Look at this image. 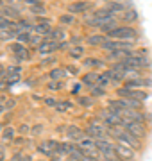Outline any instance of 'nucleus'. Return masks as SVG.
<instances>
[{"instance_id":"obj_1","label":"nucleus","mask_w":152,"mask_h":161,"mask_svg":"<svg viewBox=\"0 0 152 161\" xmlns=\"http://www.w3.org/2000/svg\"><path fill=\"white\" fill-rule=\"evenodd\" d=\"M107 36V40H117V41H133L136 40V31L131 25H123V27H117L115 31H111Z\"/></svg>"},{"instance_id":"obj_2","label":"nucleus","mask_w":152,"mask_h":161,"mask_svg":"<svg viewBox=\"0 0 152 161\" xmlns=\"http://www.w3.org/2000/svg\"><path fill=\"white\" fill-rule=\"evenodd\" d=\"M13 52H14V59H16L18 63H24V61H29L30 59V52L25 48V45H22V43H13L11 47H9Z\"/></svg>"},{"instance_id":"obj_3","label":"nucleus","mask_w":152,"mask_h":161,"mask_svg":"<svg viewBox=\"0 0 152 161\" xmlns=\"http://www.w3.org/2000/svg\"><path fill=\"white\" fill-rule=\"evenodd\" d=\"M125 129H127V132L129 134H133L134 138H143L147 134V129H145V125L141 124V122H131V124H127L125 125Z\"/></svg>"},{"instance_id":"obj_4","label":"nucleus","mask_w":152,"mask_h":161,"mask_svg":"<svg viewBox=\"0 0 152 161\" xmlns=\"http://www.w3.org/2000/svg\"><path fill=\"white\" fill-rule=\"evenodd\" d=\"M118 142H120V143H123V145H127V147H131V149H140L141 145H140V140L138 138H134V136H133V134H129L127 131H123L122 134H120V136H118Z\"/></svg>"},{"instance_id":"obj_5","label":"nucleus","mask_w":152,"mask_h":161,"mask_svg":"<svg viewBox=\"0 0 152 161\" xmlns=\"http://www.w3.org/2000/svg\"><path fill=\"white\" fill-rule=\"evenodd\" d=\"M115 149H117L118 159H134V149H131V147H127L123 143L115 145Z\"/></svg>"},{"instance_id":"obj_6","label":"nucleus","mask_w":152,"mask_h":161,"mask_svg":"<svg viewBox=\"0 0 152 161\" xmlns=\"http://www.w3.org/2000/svg\"><path fill=\"white\" fill-rule=\"evenodd\" d=\"M131 56H133V50H115L107 54V59H111L113 63H123Z\"/></svg>"},{"instance_id":"obj_7","label":"nucleus","mask_w":152,"mask_h":161,"mask_svg":"<svg viewBox=\"0 0 152 161\" xmlns=\"http://www.w3.org/2000/svg\"><path fill=\"white\" fill-rule=\"evenodd\" d=\"M57 48H59V43L50 40V41H43V43L38 47V52H40L41 56H47V54H52V52L57 50Z\"/></svg>"},{"instance_id":"obj_8","label":"nucleus","mask_w":152,"mask_h":161,"mask_svg":"<svg viewBox=\"0 0 152 161\" xmlns=\"http://www.w3.org/2000/svg\"><path fill=\"white\" fill-rule=\"evenodd\" d=\"M64 132H66V136H68L70 140H77V142L86 136V132L82 131L81 127H77V125H68Z\"/></svg>"},{"instance_id":"obj_9","label":"nucleus","mask_w":152,"mask_h":161,"mask_svg":"<svg viewBox=\"0 0 152 161\" xmlns=\"http://www.w3.org/2000/svg\"><path fill=\"white\" fill-rule=\"evenodd\" d=\"M2 14H4V16L7 18V20H18V22H20V20H22V18H20V11H18L16 7H13V6H4L2 7Z\"/></svg>"},{"instance_id":"obj_10","label":"nucleus","mask_w":152,"mask_h":161,"mask_svg":"<svg viewBox=\"0 0 152 161\" xmlns=\"http://www.w3.org/2000/svg\"><path fill=\"white\" fill-rule=\"evenodd\" d=\"M106 41H107V36L106 34H93V36H90L88 40H86V43L91 45V47H104Z\"/></svg>"},{"instance_id":"obj_11","label":"nucleus","mask_w":152,"mask_h":161,"mask_svg":"<svg viewBox=\"0 0 152 161\" xmlns=\"http://www.w3.org/2000/svg\"><path fill=\"white\" fill-rule=\"evenodd\" d=\"M106 9H109L113 14L115 13H125L127 11V4H123V2H107L106 4Z\"/></svg>"},{"instance_id":"obj_12","label":"nucleus","mask_w":152,"mask_h":161,"mask_svg":"<svg viewBox=\"0 0 152 161\" xmlns=\"http://www.w3.org/2000/svg\"><path fill=\"white\" fill-rule=\"evenodd\" d=\"M149 98V93L143 92V90H131V95H129V100H136V102H143Z\"/></svg>"},{"instance_id":"obj_13","label":"nucleus","mask_w":152,"mask_h":161,"mask_svg":"<svg viewBox=\"0 0 152 161\" xmlns=\"http://www.w3.org/2000/svg\"><path fill=\"white\" fill-rule=\"evenodd\" d=\"M97 80H99V74H95V72H91V74H86L84 77H82V84H86V86H95L97 84Z\"/></svg>"},{"instance_id":"obj_14","label":"nucleus","mask_w":152,"mask_h":161,"mask_svg":"<svg viewBox=\"0 0 152 161\" xmlns=\"http://www.w3.org/2000/svg\"><path fill=\"white\" fill-rule=\"evenodd\" d=\"M88 7H90V2H75V4H72L68 7V11L70 13H82V11H86Z\"/></svg>"},{"instance_id":"obj_15","label":"nucleus","mask_w":152,"mask_h":161,"mask_svg":"<svg viewBox=\"0 0 152 161\" xmlns=\"http://www.w3.org/2000/svg\"><path fill=\"white\" fill-rule=\"evenodd\" d=\"M82 54H84V48H82V45H73L68 48V56L73 59H79L82 58Z\"/></svg>"},{"instance_id":"obj_16","label":"nucleus","mask_w":152,"mask_h":161,"mask_svg":"<svg viewBox=\"0 0 152 161\" xmlns=\"http://www.w3.org/2000/svg\"><path fill=\"white\" fill-rule=\"evenodd\" d=\"M82 63H84V66H93V68H102L104 66V61L97 59V58H88V59H84Z\"/></svg>"},{"instance_id":"obj_17","label":"nucleus","mask_w":152,"mask_h":161,"mask_svg":"<svg viewBox=\"0 0 152 161\" xmlns=\"http://www.w3.org/2000/svg\"><path fill=\"white\" fill-rule=\"evenodd\" d=\"M104 74L107 75V77H109V80H111L113 84H118V82H120L122 79H125V77H122L120 74H117V72H115V70H111V68H109V70H106Z\"/></svg>"},{"instance_id":"obj_18","label":"nucleus","mask_w":152,"mask_h":161,"mask_svg":"<svg viewBox=\"0 0 152 161\" xmlns=\"http://www.w3.org/2000/svg\"><path fill=\"white\" fill-rule=\"evenodd\" d=\"M64 75H68V74H66V70H63V68H54V70H50L48 77H50V80H59L61 77H64Z\"/></svg>"},{"instance_id":"obj_19","label":"nucleus","mask_w":152,"mask_h":161,"mask_svg":"<svg viewBox=\"0 0 152 161\" xmlns=\"http://www.w3.org/2000/svg\"><path fill=\"white\" fill-rule=\"evenodd\" d=\"M122 20H123L125 23L136 22V20H138V14H136V11H134V9H129V11H125V13H123Z\"/></svg>"},{"instance_id":"obj_20","label":"nucleus","mask_w":152,"mask_h":161,"mask_svg":"<svg viewBox=\"0 0 152 161\" xmlns=\"http://www.w3.org/2000/svg\"><path fill=\"white\" fill-rule=\"evenodd\" d=\"M72 108V104L68 100H57V106H56V111L59 113H64V111H68Z\"/></svg>"},{"instance_id":"obj_21","label":"nucleus","mask_w":152,"mask_h":161,"mask_svg":"<svg viewBox=\"0 0 152 161\" xmlns=\"http://www.w3.org/2000/svg\"><path fill=\"white\" fill-rule=\"evenodd\" d=\"M2 138H4V142H11L14 138V129L13 127H6L4 132H2Z\"/></svg>"},{"instance_id":"obj_22","label":"nucleus","mask_w":152,"mask_h":161,"mask_svg":"<svg viewBox=\"0 0 152 161\" xmlns=\"http://www.w3.org/2000/svg\"><path fill=\"white\" fill-rule=\"evenodd\" d=\"M13 27V22L7 20L6 16H0V31H11Z\"/></svg>"},{"instance_id":"obj_23","label":"nucleus","mask_w":152,"mask_h":161,"mask_svg":"<svg viewBox=\"0 0 152 161\" xmlns=\"http://www.w3.org/2000/svg\"><path fill=\"white\" fill-rule=\"evenodd\" d=\"M50 38H52L54 41H57V43H59V40H64V31L63 29H54L52 34H50Z\"/></svg>"},{"instance_id":"obj_24","label":"nucleus","mask_w":152,"mask_h":161,"mask_svg":"<svg viewBox=\"0 0 152 161\" xmlns=\"http://www.w3.org/2000/svg\"><path fill=\"white\" fill-rule=\"evenodd\" d=\"M97 84L104 88V86H107V84H111V80H109V77H107L106 74H99V80H97Z\"/></svg>"},{"instance_id":"obj_25","label":"nucleus","mask_w":152,"mask_h":161,"mask_svg":"<svg viewBox=\"0 0 152 161\" xmlns=\"http://www.w3.org/2000/svg\"><path fill=\"white\" fill-rule=\"evenodd\" d=\"M61 88H63V82H61V80H50V82H48V90H50V92H57Z\"/></svg>"},{"instance_id":"obj_26","label":"nucleus","mask_w":152,"mask_h":161,"mask_svg":"<svg viewBox=\"0 0 152 161\" xmlns=\"http://www.w3.org/2000/svg\"><path fill=\"white\" fill-rule=\"evenodd\" d=\"M104 88L102 86H99V84H95V86H91V95H93V97H102V95H104Z\"/></svg>"},{"instance_id":"obj_27","label":"nucleus","mask_w":152,"mask_h":161,"mask_svg":"<svg viewBox=\"0 0 152 161\" xmlns=\"http://www.w3.org/2000/svg\"><path fill=\"white\" fill-rule=\"evenodd\" d=\"M11 38H14L11 31H0V41H11Z\"/></svg>"},{"instance_id":"obj_28","label":"nucleus","mask_w":152,"mask_h":161,"mask_svg":"<svg viewBox=\"0 0 152 161\" xmlns=\"http://www.w3.org/2000/svg\"><path fill=\"white\" fill-rule=\"evenodd\" d=\"M16 38H18V43H22V45H24V43H29L30 41V32H22V34H18Z\"/></svg>"},{"instance_id":"obj_29","label":"nucleus","mask_w":152,"mask_h":161,"mask_svg":"<svg viewBox=\"0 0 152 161\" xmlns=\"http://www.w3.org/2000/svg\"><path fill=\"white\" fill-rule=\"evenodd\" d=\"M79 104L84 106V108H90V106H93V97H81L79 98Z\"/></svg>"},{"instance_id":"obj_30","label":"nucleus","mask_w":152,"mask_h":161,"mask_svg":"<svg viewBox=\"0 0 152 161\" xmlns=\"http://www.w3.org/2000/svg\"><path fill=\"white\" fill-rule=\"evenodd\" d=\"M30 45H36V47H40L41 43H43V36H30V41H29Z\"/></svg>"},{"instance_id":"obj_31","label":"nucleus","mask_w":152,"mask_h":161,"mask_svg":"<svg viewBox=\"0 0 152 161\" xmlns=\"http://www.w3.org/2000/svg\"><path fill=\"white\" fill-rule=\"evenodd\" d=\"M59 20H61V23H64V25H66V23H73V20H75V18H73V14H63Z\"/></svg>"},{"instance_id":"obj_32","label":"nucleus","mask_w":152,"mask_h":161,"mask_svg":"<svg viewBox=\"0 0 152 161\" xmlns=\"http://www.w3.org/2000/svg\"><path fill=\"white\" fill-rule=\"evenodd\" d=\"M20 72H22V70H20V66H9V68L6 70V74H13V75H18Z\"/></svg>"},{"instance_id":"obj_33","label":"nucleus","mask_w":152,"mask_h":161,"mask_svg":"<svg viewBox=\"0 0 152 161\" xmlns=\"http://www.w3.org/2000/svg\"><path fill=\"white\" fill-rule=\"evenodd\" d=\"M45 104H47V106H50V108H56V106H57V100H56V98H52V97H47V98H45Z\"/></svg>"},{"instance_id":"obj_34","label":"nucleus","mask_w":152,"mask_h":161,"mask_svg":"<svg viewBox=\"0 0 152 161\" xmlns=\"http://www.w3.org/2000/svg\"><path fill=\"white\" fill-rule=\"evenodd\" d=\"M32 13H40V14H43V13H45V9H43V6H41V4H36V6H32Z\"/></svg>"},{"instance_id":"obj_35","label":"nucleus","mask_w":152,"mask_h":161,"mask_svg":"<svg viewBox=\"0 0 152 161\" xmlns=\"http://www.w3.org/2000/svg\"><path fill=\"white\" fill-rule=\"evenodd\" d=\"M66 72H70L72 75H75L77 72H79V68H77V66H73V64H70V66H68V68H66Z\"/></svg>"},{"instance_id":"obj_36","label":"nucleus","mask_w":152,"mask_h":161,"mask_svg":"<svg viewBox=\"0 0 152 161\" xmlns=\"http://www.w3.org/2000/svg\"><path fill=\"white\" fill-rule=\"evenodd\" d=\"M29 131H30L29 125H22L20 127V132H22V134H29Z\"/></svg>"},{"instance_id":"obj_37","label":"nucleus","mask_w":152,"mask_h":161,"mask_svg":"<svg viewBox=\"0 0 152 161\" xmlns=\"http://www.w3.org/2000/svg\"><path fill=\"white\" fill-rule=\"evenodd\" d=\"M14 104H16V102H14L13 98H11V100H6V104H4V108H7V109H9V108H13Z\"/></svg>"},{"instance_id":"obj_38","label":"nucleus","mask_w":152,"mask_h":161,"mask_svg":"<svg viewBox=\"0 0 152 161\" xmlns=\"http://www.w3.org/2000/svg\"><path fill=\"white\" fill-rule=\"evenodd\" d=\"M0 161H6V150H4V147H0Z\"/></svg>"},{"instance_id":"obj_39","label":"nucleus","mask_w":152,"mask_h":161,"mask_svg":"<svg viewBox=\"0 0 152 161\" xmlns=\"http://www.w3.org/2000/svg\"><path fill=\"white\" fill-rule=\"evenodd\" d=\"M54 61H56L54 58H47V59H43V61H41V64H50V63H54Z\"/></svg>"},{"instance_id":"obj_40","label":"nucleus","mask_w":152,"mask_h":161,"mask_svg":"<svg viewBox=\"0 0 152 161\" xmlns=\"http://www.w3.org/2000/svg\"><path fill=\"white\" fill-rule=\"evenodd\" d=\"M41 131H43V127H41V125H36V127H32V132H34V134H40Z\"/></svg>"},{"instance_id":"obj_41","label":"nucleus","mask_w":152,"mask_h":161,"mask_svg":"<svg viewBox=\"0 0 152 161\" xmlns=\"http://www.w3.org/2000/svg\"><path fill=\"white\" fill-rule=\"evenodd\" d=\"M79 90H81V84H75L73 86V93H79Z\"/></svg>"},{"instance_id":"obj_42","label":"nucleus","mask_w":152,"mask_h":161,"mask_svg":"<svg viewBox=\"0 0 152 161\" xmlns=\"http://www.w3.org/2000/svg\"><path fill=\"white\" fill-rule=\"evenodd\" d=\"M4 72H6V70H4V66H2V64H0V77L4 75Z\"/></svg>"}]
</instances>
